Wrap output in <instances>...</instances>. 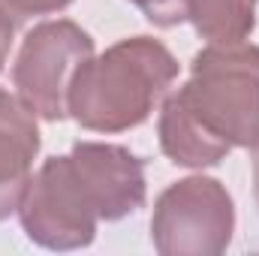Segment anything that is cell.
<instances>
[{
	"label": "cell",
	"mask_w": 259,
	"mask_h": 256,
	"mask_svg": "<svg viewBox=\"0 0 259 256\" xmlns=\"http://www.w3.org/2000/svg\"><path fill=\"white\" fill-rule=\"evenodd\" d=\"M69 3H72V0H0V6H3L9 15H15L18 21H21V18H30V15L58 12V9H64Z\"/></svg>",
	"instance_id": "cell-11"
},
{
	"label": "cell",
	"mask_w": 259,
	"mask_h": 256,
	"mask_svg": "<svg viewBox=\"0 0 259 256\" xmlns=\"http://www.w3.org/2000/svg\"><path fill=\"white\" fill-rule=\"evenodd\" d=\"M148 21L160 24V27H175L181 21H187V0H133Z\"/></svg>",
	"instance_id": "cell-10"
},
{
	"label": "cell",
	"mask_w": 259,
	"mask_h": 256,
	"mask_svg": "<svg viewBox=\"0 0 259 256\" xmlns=\"http://www.w3.org/2000/svg\"><path fill=\"white\" fill-rule=\"evenodd\" d=\"M187 18L211 46L241 42L256 24V0H187Z\"/></svg>",
	"instance_id": "cell-9"
},
{
	"label": "cell",
	"mask_w": 259,
	"mask_h": 256,
	"mask_svg": "<svg viewBox=\"0 0 259 256\" xmlns=\"http://www.w3.org/2000/svg\"><path fill=\"white\" fill-rule=\"evenodd\" d=\"M160 145L166 151V157H172V163L187 166V169H205L220 163L232 145H226L223 139H217L214 133L202 127L193 115L187 112V106L181 103L178 94L166 97L163 103V115H160Z\"/></svg>",
	"instance_id": "cell-8"
},
{
	"label": "cell",
	"mask_w": 259,
	"mask_h": 256,
	"mask_svg": "<svg viewBox=\"0 0 259 256\" xmlns=\"http://www.w3.org/2000/svg\"><path fill=\"white\" fill-rule=\"evenodd\" d=\"M94 55V39L75 21H46L33 27L15 58L12 84L18 100L46 121L69 115L66 97L75 69Z\"/></svg>",
	"instance_id": "cell-4"
},
{
	"label": "cell",
	"mask_w": 259,
	"mask_h": 256,
	"mask_svg": "<svg viewBox=\"0 0 259 256\" xmlns=\"http://www.w3.org/2000/svg\"><path fill=\"white\" fill-rule=\"evenodd\" d=\"M253 184H256V205H259V145H256V157H253Z\"/></svg>",
	"instance_id": "cell-13"
},
{
	"label": "cell",
	"mask_w": 259,
	"mask_h": 256,
	"mask_svg": "<svg viewBox=\"0 0 259 256\" xmlns=\"http://www.w3.org/2000/svg\"><path fill=\"white\" fill-rule=\"evenodd\" d=\"M18 214L27 238L49 250L88 247L100 220L72 157H52L42 163L27 184Z\"/></svg>",
	"instance_id": "cell-5"
},
{
	"label": "cell",
	"mask_w": 259,
	"mask_h": 256,
	"mask_svg": "<svg viewBox=\"0 0 259 256\" xmlns=\"http://www.w3.org/2000/svg\"><path fill=\"white\" fill-rule=\"evenodd\" d=\"M9 46H12V21H9V12L0 6V69H3V64H6Z\"/></svg>",
	"instance_id": "cell-12"
},
{
	"label": "cell",
	"mask_w": 259,
	"mask_h": 256,
	"mask_svg": "<svg viewBox=\"0 0 259 256\" xmlns=\"http://www.w3.org/2000/svg\"><path fill=\"white\" fill-rule=\"evenodd\" d=\"M232 199L214 178L172 184L154 205L151 241L163 256H214L232 241Z\"/></svg>",
	"instance_id": "cell-3"
},
{
	"label": "cell",
	"mask_w": 259,
	"mask_h": 256,
	"mask_svg": "<svg viewBox=\"0 0 259 256\" xmlns=\"http://www.w3.org/2000/svg\"><path fill=\"white\" fill-rule=\"evenodd\" d=\"M187 112L226 145H259V49L208 46L193 58L190 81L175 91Z\"/></svg>",
	"instance_id": "cell-2"
},
{
	"label": "cell",
	"mask_w": 259,
	"mask_h": 256,
	"mask_svg": "<svg viewBox=\"0 0 259 256\" xmlns=\"http://www.w3.org/2000/svg\"><path fill=\"white\" fill-rule=\"evenodd\" d=\"M39 151L36 115L9 91H0V220L18 211L27 184L30 166Z\"/></svg>",
	"instance_id": "cell-7"
},
{
	"label": "cell",
	"mask_w": 259,
	"mask_h": 256,
	"mask_svg": "<svg viewBox=\"0 0 259 256\" xmlns=\"http://www.w3.org/2000/svg\"><path fill=\"white\" fill-rule=\"evenodd\" d=\"M72 163L91 193L100 220H121L145 202V169L121 145L78 142L72 148Z\"/></svg>",
	"instance_id": "cell-6"
},
{
	"label": "cell",
	"mask_w": 259,
	"mask_h": 256,
	"mask_svg": "<svg viewBox=\"0 0 259 256\" xmlns=\"http://www.w3.org/2000/svg\"><path fill=\"white\" fill-rule=\"evenodd\" d=\"M178 75V61L157 39L136 36L75 69L66 109L88 130L121 133L148 121Z\"/></svg>",
	"instance_id": "cell-1"
}]
</instances>
